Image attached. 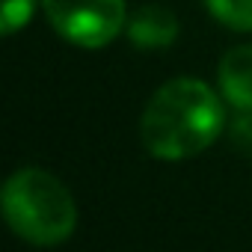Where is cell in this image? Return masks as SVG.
Returning a JSON list of instances; mask_svg holds the SVG:
<instances>
[{"mask_svg":"<svg viewBox=\"0 0 252 252\" xmlns=\"http://www.w3.org/2000/svg\"><path fill=\"white\" fill-rule=\"evenodd\" d=\"M225 110L214 89L199 77L163 83L143 110V146L160 160H184L205 152L222 131Z\"/></svg>","mask_w":252,"mask_h":252,"instance_id":"6da1fadb","label":"cell"},{"mask_svg":"<svg viewBox=\"0 0 252 252\" xmlns=\"http://www.w3.org/2000/svg\"><path fill=\"white\" fill-rule=\"evenodd\" d=\"M3 214L12 231L36 246H57L77 225V205L65 184L36 166H24L6 181Z\"/></svg>","mask_w":252,"mask_h":252,"instance_id":"7a4b0ae2","label":"cell"},{"mask_svg":"<svg viewBox=\"0 0 252 252\" xmlns=\"http://www.w3.org/2000/svg\"><path fill=\"white\" fill-rule=\"evenodd\" d=\"M51 27L71 45L104 48L125 27V0H42Z\"/></svg>","mask_w":252,"mask_h":252,"instance_id":"3957f363","label":"cell"},{"mask_svg":"<svg viewBox=\"0 0 252 252\" xmlns=\"http://www.w3.org/2000/svg\"><path fill=\"white\" fill-rule=\"evenodd\" d=\"M220 92L234 110H252V45H237L220 60Z\"/></svg>","mask_w":252,"mask_h":252,"instance_id":"277c9868","label":"cell"},{"mask_svg":"<svg viewBox=\"0 0 252 252\" xmlns=\"http://www.w3.org/2000/svg\"><path fill=\"white\" fill-rule=\"evenodd\" d=\"M175 36H178V18L172 15V9L158 6V3L140 6L128 21V39L146 51L166 48L175 42Z\"/></svg>","mask_w":252,"mask_h":252,"instance_id":"5b68a950","label":"cell"},{"mask_svg":"<svg viewBox=\"0 0 252 252\" xmlns=\"http://www.w3.org/2000/svg\"><path fill=\"white\" fill-rule=\"evenodd\" d=\"M205 3L220 24L240 33H252V0H205Z\"/></svg>","mask_w":252,"mask_h":252,"instance_id":"8992f818","label":"cell"},{"mask_svg":"<svg viewBox=\"0 0 252 252\" xmlns=\"http://www.w3.org/2000/svg\"><path fill=\"white\" fill-rule=\"evenodd\" d=\"M39 0H3V33L12 36L18 27H24L33 12H36Z\"/></svg>","mask_w":252,"mask_h":252,"instance_id":"52a82bcc","label":"cell"},{"mask_svg":"<svg viewBox=\"0 0 252 252\" xmlns=\"http://www.w3.org/2000/svg\"><path fill=\"white\" fill-rule=\"evenodd\" d=\"M231 143L243 152L252 155V110H240V116L231 122Z\"/></svg>","mask_w":252,"mask_h":252,"instance_id":"ba28073f","label":"cell"}]
</instances>
